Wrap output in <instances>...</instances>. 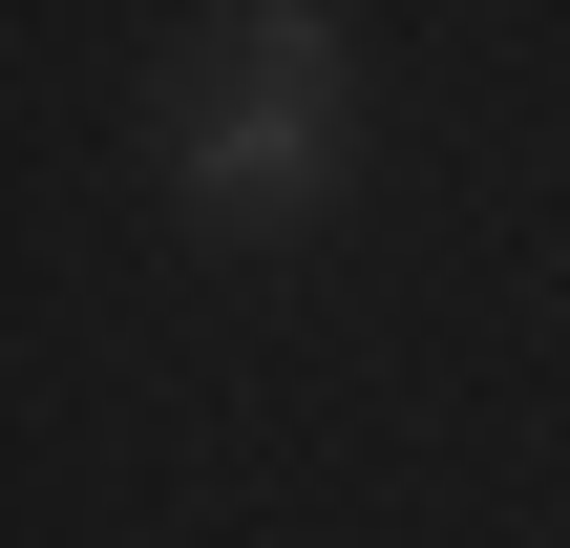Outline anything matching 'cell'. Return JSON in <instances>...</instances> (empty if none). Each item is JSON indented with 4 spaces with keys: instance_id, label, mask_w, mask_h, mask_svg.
<instances>
[{
    "instance_id": "6da1fadb",
    "label": "cell",
    "mask_w": 570,
    "mask_h": 548,
    "mask_svg": "<svg viewBox=\"0 0 570 548\" xmlns=\"http://www.w3.org/2000/svg\"><path fill=\"white\" fill-rule=\"evenodd\" d=\"M148 169L190 232H317L338 169H360V21L317 0H233V21H169L148 84H127Z\"/></svg>"
}]
</instances>
